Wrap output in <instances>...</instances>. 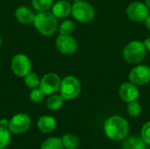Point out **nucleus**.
<instances>
[{
  "label": "nucleus",
  "instance_id": "1",
  "mask_svg": "<svg viewBox=\"0 0 150 149\" xmlns=\"http://www.w3.org/2000/svg\"><path fill=\"white\" fill-rule=\"evenodd\" d=\"M104 132L110 140L119 141L127 137L129 126L124 118L120 116H112L105 120Z\"/></svg>",
  "mask_w": 150,
  "mask_h": 149
},
{
  "label": "nucleus",
  "instance_id": "2",
  "mask_svg": "<svg viewBox=\"0 0 150 149\" xmlns=\"http://www.w3.org/2000/svg\"><path fill=\"white\" fill-rule=\"evenodd\" d=\"M36 30L44 36H52L58 29L57 18L52 11H39L34 16L33 22Z\"/></svg>",
  "mask_w": 150,
  "mask_h": 149
},
{
  "label": "nucleus",
  "instance_id": "3",
  "mask_svg": "<svg viewBox=\"0 0 150 149\" xmlns=\"http://www.w3.org/2000/svg\"><path fill=\"white\" fill-rule=\"evenodd\" d=\"M146 47L143 42L134 40L128 43L123 50L125 61L131 64L140 63L146 56Z\"/></svg>",
  "mask_w": 150,
  "mask_h": 149
},
{
  "label": "nucleus",
  "instance_id": "4",
  "mask_svg": "<svg viewBox=\"0 0 150 149\" xmlns=\"http://www.w3.org/2000/svg\"><path fill=\"white\" fill-rule=\"evenodd\" d=\"M71 15L81 23H89L95 17V10L91 4L81 0L75 2L72 5Z\"/></svg>",
  "mask_w": 150,
  "mask_h": 149
},
{
  "label": "nucleus",
  "instance_id": "5",
  "mask_svg": "<svg viewBox=\"0 0 150 149\" xmlns=\"http://www.w3.org/2000/svg\"><path fill=\"white\" fill-rule=\"evenodd\" d=\"M60 92L65 100L76 98L81 92V83L79 80L73 76L64 77L61 83Z\"/></svg>",
  "mask_w": 150,
  "mask_h": 149
},
{
  "label": "nucleus",
  "instance_id": "6",
  "mask_svg": "<svg viewBox=\"0 0 150 149\" xmlns=\"http://www.w3.org/2000/svg\"><path fill=\"white\" fill-rule=\"evenodd\" d=\"M11 68L16 76L25 77L32 70V62L25 54H18L12 57Z\"/></svg>",
  "mask_w": 150,
  "mask_h": 149
},
{
  "label": "nucleus",
  "instance_id": "7",
  "mask_svg": "<svg viewBox=\"0 0 150 149\" xmlns=\"http://www.w3.org/2000/svg\"><path fill=\"white\" fill-rule=\"evenodd\" d=\"M31 126V119L25 113H18L9 120L8 129L14 134L25 133Z\"/></svg>",
  "mask_w": 150,
  "mask_h": 149
},
{
  "label": "nucleus",
  "instance_id": "8",
  "mask_svg": "<svg viewBox=\"0 0 150 149\" xmlns=\"http://www.w3.org/2000/svg\"><path fill=\"white\" fill-rule=\"evenodd\" d=\"M149 7L147 4L135 1L131 3L127 8V15L129 19L135 22H142L149 15Z\"/></svg>",
  "mask_w": 150,
  "mask_h": 149
},
{
  "label": "nucleus",
  "instance_id": "9",
  "mask_svg": "<svg viewBox=\"0 0 150 149\" xmlns=\"http://www.w3.org/2000/svg\"><path fill=\"white\" fill-rule=\"evenodd\" d=\"M62 80L60 76L54 73H48L40 79V88L45 95H53L60 90Z\"/></svg>",
  "mask_w": 150,
  "mask_h": 149
},
{
  "label": "nucleus",
  "instance_id": "10",
  "mask_svg": "<svg viewBox=\"0 0 150 149\" xmlns=\"http://www.w3.org/2000/svg\"><path fill=\"white\" fill-rule=\"evenodd\" d=\"M129 80L135 85L142 86L150 83V68L146 65H138L129 73Z\"/></svg>",
  "mask_w": 150,
  "mask_h": 149
},
{
  "label": "nucleus",
  "instance_id": "11",
  "mask_svg": "<svg viewBox=\"0 0 150 149\" xmlns=\"http://www.w3.org/2000/svg\"><path fill=\"white\" fill-rule=\"evenodd\" d=\"M58 51L63 54H72L77 50V41L71 35L60 34L55 40Z\"/></svg>",
  "mask_w": 150,
  "mask_h": 149
},
{
  "label": "nucleus",
  "instance_id": "12",
  "mask_svg": "<svg viewBox=\"0 0 150 149\" xmlns=\"http://www.w3.org/2000/svg\"><path fill=\"white\" fill-rule=\"evenodd\" d=\"M119 94L120 98L127 102L130 103L133 101H137L140 96V92L138 88L133 83H124L120 85Z\"/></svg>",
  "mask_w": 150,
  "mask_h": 149
},
{
  "label": "nucleus",
  "instance_id": "13",
  "mask_svg": "<svg viewBox=\"0 0 150 149\" xmlns=\"http://www.w3.org/2000/svg\"><path fill=\"white\" fill-rule=\"evenodd\" d=\"M72 5L65 0H60L52 6V12L57 18H64L71 14Z\"/></svg>",
  "mask_w": 150,
  "mask_h": 149
},
{
  "label": "nucleus",
  "instance_id": "14",
  "mask_svg": "<svg viewBox=\"0 0 150 149\" xmlns=\"http://www.w3.org/2000/svg\"><path fill=\"white\" fill-rule=\"evenodd\" d=\"M15 16L18 22L24 25H28L33 22L35 14H33L32 10H30L28 7L22 5V6H18L16 9Z\"/></svg>",
  "mask_w": 150,
  "mask_h": 149
},
{
  "label": "nucleus",
  "instance_id": "15",
  "mask_svg": "<svg viewBox=\"0 0 150 149\" xmlns=\"http://www.w3.org/2000/svg\"><path fill=\"white\" fill-rule=\"evenodd\" d=\"M38 128L44 133H49L56 128V120L48 115L42 116L37 122Z\"/></svg>",
  "mask_w": 150,
  "mask_h": 149
},
{
  "label": "nucleus",
  "instance_id": "16",
  "mask_svg": "<svg viewBox=\"0 0 150 149\" xmlns=\"http://www.w3.org/2000/svg\"><path fill=\"white\" fill-rule=\"evenodd\" d=\"M146 143L138 136H129L124 139L122 149H146Z\"/></svg>",
  "mask_w": 150,
  "mask_h": 149
},
{
  "label": "nucleus",
  "instance_id": "17",
  "mask_svg": "<svg viewBox=\"0 0 150 149\" xmlns=\"http://www.w3.org/2000/svg\"><path fill=\"white\" fill-rule=\"evenodd\" d=\"M64 101L65 98L62 95H52L47 100V107L50 111H57L62 106Z\"/></svg>",
  "mask_w": 150,
  "mask_h": 149
},
{
  "label": "nucleus",
  "instance_id": "18",
  "mask_svg": "<svg viewBox=\"0 0 150 149\" xmlns=\"http://www.w3.org/2000/svg\"><path fill=\"white\" fill-rule=\"evenodd\" d=\"M62 143L64 148H66L67 149H76L78 148L79 146V139L77 136L71 134V133H68L62 136Z\"/></svg>",
  "mask_w": 150,
  "mask_h": 149
},
{
  "label": "nucleus",
  "instance_id": "19",
  "mask_svg": "<svg viewBox=\"0 0 150 149\" xmlns=\"http://www.w3.org/2000/svg\"><path fill=\"white\" fill-rule=\"evenodd\" d=\"M64 146L62 139L53 137L46 140L42 144L40 149H63Z\"/></svg>",
  "mask_w": 150,
  "mask_h": 149
},
{
  "label": "nucleus",
  "instance_id": "20",
  "mask_svg": "<svg viewBox=\"0 0 150 149\" xmlns=\"http://www.w3.org/2000/svg\"><path fill=\"white\" fill-rule=\"evenodd\" d=\"M24 82H25V84L32 90L39 88L40 84V79L39 76L33 72H30L24 77Z\"/></svg>",
  "mask_w": 150,
  "mask_h": 149
},
{
  "label": "nucleus",
  "instance_id": "21",
  "mask_svg": "<svg viewBox=\"0 0 150 149\" xmlns=\"http://www.w3.org/2000/svg\"><path fill=\"white\" fill-rule=\"evenodd\" d=\"M54 4V0H32L33 7L38 11H48L52 8Z\"/></svg>",
  "mask_w": 150,
  "mask_h": 149
},
{
  "label": "nucleus",
  "instance_id": "22",
  "mask_svg": "<svg viewBox=\"0 0 150 149\" xmlns=\"http://www.w3.org/2000/svg\"><path fill=\"white\" fill-rule=\"evenodd\" d=\"M76 28V24L73 20L67 19L64 20L59 26V32L60 34H64V35H70Z\"/></svg>",
  "mask_w": 150,
  "mask_h": 149
},
{
  "label": "nucleus",
  "instance_id": "23",
  "mask_svg": "<svg viewBox=\"0 0 150 149\" xmlns=\"http://www.w3.org/2000/svg\"><path fill=\"white\" fill-rule=\"evenodd\" d=\"M11 132L7 128H3L0 126V149L5 148L11 143Z\"/></svg>",
  "mask_w": 150,
  "mask_h": 149
},
{
  "label": "nucleus",
  "instance_id": "24",
  "mask_svg": "<svg viewBox=\"0 0 150 149\" xmlns=\"http://www.w3.org/2000/svg\"><path fill=\"white\" fill-rule=\"evenodd\" d=\"M127 112L132 117H137L142 113V105L137 101H133L127 104Z\"/></svg>",
  "mask_w": 150,
  "mask_h": 149
},
{
  "label": "nucleus",
  "instance_id": "25",
  "mask_svg": "<svg viewBox=\"0 0 150 149\" xmlns=\"http://www.w3.org/2000/svg\"><path fill=\"white\" fill-rule=\"evenodd\" d=\"M44 96H45V93L39 87V88L32 90L29 97H30V99H31L32 102H33V103H40V102H41L43 100Z\"/></svg>",
  "mask_w": 150,
  "mask_h": 149
},
{
  "label": "nucleus",
  "instance_id": "26",
  "mask_svg": "<svg viewBox=\"0 0 150 149\" xmlns=\"http://www.w3.org/2000/svg\"><path fill=\"white\" fill-rule=\"evenodd\" d=\"M141 137L147 145L150 146V121L147 122L142 128Z\"/></svg>",
  "mask_w": 150,
  "mask_h": 149
},
{
  "label": "nucleus",
  "instance_id": "27",
  "mask_svg": "<svg viewBox=\"0 0 150 149\" xmlns=\"http://www.w3.org/2000/svg\"><path fill=\"white\" fill-rule=\"evenodd\" d=\"M9 126V121L6 119H3L0 120V126L3 128H7Z\"/></svg>",
  "mask_w": 150,
  "mask_h": 149
},
{
  "label": "nucleus",
  "instance_id": "28",
  "mask_svg": "<svg viewBox=\"0 0 150 149\" xmlns=\"http://www.w3.org/2000/svg\"><path fill=\"white\" fill-rule=\"evenodd\" d=\"M144 23H145L146 27L150 31V14L146 18V19L144 20Z\"/></svg>",
  "mask_w": 150,
  "mask_h": 149
},
{
  "label": "nucleus",
  "instance_id": "29",
  "mask_svg": "<svg viewBox=\"0 0 150 149\" xmlns=\"http://www.w3.org/2000/svg\"><path fill=\"white\" fill-rule=\"evenodd\" d=\"M143 43H144V45H145V47H146V49L150 51V37L149 38H148V39H146V40H144Z\"/></svg>",
  "mask_w": 150,
  "mask_h": 149
},
{
  "label": "nucleus",
  "instance_id": "30",
  "mask_svg": "<svg viewBox=\"0 0 150 149\" xmlns=\"http://www.w3.org/2000/svg\"><path fill=\"white\" fill-rule=\"evenodd\" d=\"M146 1V4L149 7V9H150V0H145Z\"/></svg>",
  "mask_w": 150,
  "mask_h": 149
},
{
  "label": "nucleus",
  "instance_id": "31",
  "mask_svg": "<svg viewBox=\"0 0 150 149\" xmlns=\"http://www.w3.org/2000/svg\"><path fill=\"white\" fill-rule=\"evenodd\" d=\"M1 45H2V39H1V37H0V47H1Z\"/></svg>",
  "mask_w": 150,
  "mask_h": 149
},
{
  "label": "nucleus",
  "instance_id": "32",
  "mask_svg": "<svg viewBox=\"0 0 150 149\" xmlns=\"http://www.w3.org/2000/svg\"><path fill=\"white\" fill-rule=\"evenodd\" d=\"M73 1H75V2H78V1H81V0H73Z\"/></svg>",
  "mask_w": 150,
  "mask_h": 149
}]
</instances>
